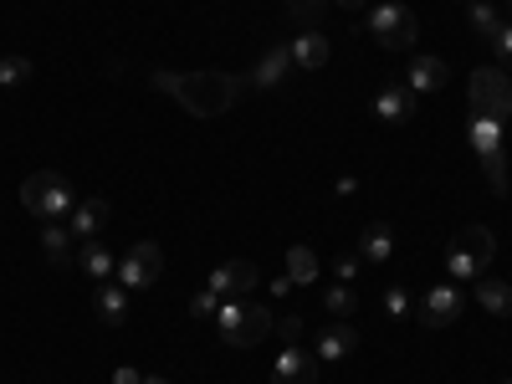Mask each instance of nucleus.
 <instances>
[{"instance_id": "obj_1", "label": "nucleus", "mask_w": 512, "mask_h": 384, "mask_svg": "<svg viewBox=\"0 0 512 384\" xmlns=\"http://www.w3.org/2000/svg\"><path fill=\"white\" fill-rule=\"evenodd\" d=\"M149 82H154L159 93L175 98L185 113H195V118L231 113L236 98H241V88H246V82L231 77V72H149Z\"/></svg>"}, {"instance_id": "obj_2", "label": "nucleus", "mask_w": 512, "mask_h": 384, "mask_svg": "<svg viewBox=\"0 0 512 384\" xmlns=\"http://www.w3.org/2000/svg\"><path fill=\"white\" fill-rule=\"evenodd\" d=\"M216 328L231 349H256L267 333H277V313L267 303H256V297H231L216 313Z\"/></svg>"}, {"instance_id": "obj_3", "label": "nucleus", "mask_w": 512, "mask_h": 384, "mask_svg": "<svg viewBox=\"0 0 512 384\" xmlns=\"http://www.w3.org/2000/svg\"><path fill=\"white\" fill-rule=\"evenodd\" d=\"M21 205L41 221H67L72 205H77V190L67 185V175H57V169H36V175L21 185Z\"/></svg>"}, {"instance_id": "obj_4", "label": "nucleus", "mask_w": 512, "mask_h": 384, "mask_svg": "<svg viewBox=\"0 0 512 384\" xmlns=\"http://www.w3.org/2000/svg\"><path fill=\"white\" fill-rule=\"evenodd\" d=\"M466 103H472V118L507 123V113H512V72L507 67H477L472 82H466Z\"/></svg>"}, {"instance_id": "obj_5", "label": "nucleus", "mask_w": 512, "mask_h": 384, "mask_svg": "<svg viewBox=\"0 0 512 384\" xmlns=\"http://www.w3.org/2000/svg\"><path fill=\"white\" fill-rule=\"evenodd\" d=\"M492 256H497V241L487 226H461L446 251V277H487Z\"/></svg>"}, {"instance_id": "obj_6", "label": "nucleus", "mask_w": 512, "mask_h": 384, "mask_svg": "<svg viewBox=\"0 0 512 384\" xmlns=\"http://www.w3.org/2000/svg\"><path fill=\"white\" fill-rule=\"evenodd\" d=\"M415 31H420V21H415L410 6H400V0H379V6L369 11V36L379 41L384 52H410Z\"/></svg>"}, {"instance_id": "obj_7", "label": "nucleus", "mask_w": 512, "mask_h": 384, "mask_svg": "<svg viewBox=\"0 0 512 384\" xmlns=\"http://www.w3.org/2000/svg\"><path fill=\"white\" fill-rule=\"evenodd\" d=\"M159 277H164V251H159V241H134V246L118 256V272H113V282L128 287V292H149Z\"/></svg>"}, {"instance_id": "obj_8", "label": "nucleus", "mask_w": 512, "mask_h": 384, "mask_svg": "<svg viewBox=\"0 0 512 384\" xmlns=\"http://www.w3.org/2000/svg\"><path fill=\"white\" fill-rule=\"evenodd\" d=\"M466 139H472V149L482 154V169H487L492 190L502 195V190H507V154H502V123H492V118H472V123H466Z\"/></svg>"}, {"instance_id": "obj_9", "label": "nucleus", "mask_w": 512, "mask_h": 384, "mask_svg": "<svg viewBox=\"0 0 512 384\" xmlns=\"http://www.w3.org/2000/svg\"><path fill=\"white\" fill-rule=\"evenodd\" d=\"M461 308H466L461 287H456V282H436L431 292L420 297V323H425V328H451V323L461 318Z\"/></svg>"}, {"instance_id": "obj_10", "label": "nucleus", "mask_w": 512, "mask_h": 384, "mask_svg": "<svg viewBox=\"0 0 512 384\" xmlns=\"http://www.w3.org/2000/svg\"><path fill=\"white\" fill-rule=\"evenodd\" d=\"M256 282H262V267L256 262H226V267H216L210 272V292L221 297V303H231V297H251L256 292Z\"/></svg>"}, {"instance_id": "obj_11", "label": "nucleus", "mask_w": 512, "mask_h": 384, "mask_svg": "<svg viewBox=\"0 0 512 384\" xmlns=\"http://www.w3.org/2000/svg\"><path fill=\"white\" fill-rule=\"evenodd\" d=\"M272 384H318V354H308L303 344H287L272 359Z\"/></svg>"}, {"instance_id": "obj_12", "label": "nucleus", "mask_w": 512, "mask_h": 384, "mask_svg": "<svg viewBox=\"0 0 512 384\" xmlns=\"http://www.w3.org/2000/svg\"><path fill=\"white\" fill-rule=\"evenodd\" d=\"M369 108H374V118H384V123H410V118L420 113V98L405 88V82H384Z\"/></svg>"}, {"instance_id": "obj_13", "label": "nucleus", "mask_w": 512, "mask_h": 384, "mask_svg": "<svg viewBox=\"0 0 512 384\" xmlns=\"http://www.w3.org/2000/svg\"><path fill=\"white\" fill-rule=\"evenodd\" d=\"M103 226H108V200H98V195H77L72 216H67V231H72L77 241H98Z\"/></svg>"}, {"instance_id": "obj_14", "label": "nucleus", "mask_w": 512, "mask_h": 384, "mask_svg": "<svg viewBox=\"0 0 512 384\" xmlns=\"http://www.w3.org/2000/svg\"><path fill=\"white\" fill-rule=\"evenodd\" d=\"M359 349V333L344 323V318H333L323 333H318V344H313V354H318V364H338V359H349Z\"/></svg>"}, {"instance_id": "obj_15", "label": "nucleus", "mask_w": 512, "mask_h": 384, "mask_svg": "<svg viewBox=\"0 0 512 384\" xmlns=\"http://www.w3.org/2000/svg\"><path fill=\"white\" fill-rule=\"evenodd\" d=\"M451 82V67L441 62V57H415L410 67H405V88L415 93V98H425V93H441Z\"/></svg>"}, {"instance_id": "obj_16", "label": "nucleus", "mask_w": 512, "mask_h": 384, "mask_svg": "<svg viewBox=\"0 0 512 384\" xmlns=\"http://www.w3.org/2000/svg\"><path fill=\"white\" fill-rule=\"evenodd\" d=\"M328 52H333V47H328L323 31H297V36L287 41V57H292L297 72H318V67L328 62Z\"/></svg>"}, {"instance_id": "obj_17", "label": "nucleus", "mask_w": 512, "mask_h": 384, "mask_svg": "<svg viewBox=\"0 0 512 384\" xmlns=\"http://www.w3.org/2000/svg\"><path fill=\"white\" fill-rule=\"evenodd\" d=\"M292 72H297V67H292L287 47H267V52H262V62H256V67L246 72V82H251V88H282V82H287Z\"/></svg>"}, {"instance_id": "obj_18", "label": "nucleus", "mask_w": 512, "mask_h": 384, "mask_svg": "<svg viewBox=\"0 0 512 384\" xmlns=\"http://www.w3.org/2000/svg\"><path fill=\"white\" fill-rule=\"evenodd\" d=\"M395 256V231L384 226V221H374L364 236H359V262H369V267H384Z\"/></svg>"}, {"instance_id": "obj_19", "label": "nucleus", "mask_w": 512, "mask_h": 384, "mask_svg": "<svg viewBox=\"0 0 512 384\" xmlns=\"http://www.w3.org/2000/svg\"><path fill=\"white\" fill-rule=\"evenodd\" d=\"M93 308H98V318H103L108 328H118V323L128 318V287L98 282V287H93Z\"/></svg>"}, {"instance_id": "obj_20", "label": "nucleus", "mask_w": 512, "mask_h": 384, "mask_svg": "<svg viewBox=\"0 0 512 384\" xmlns=\"http://www.w3.org/2000/svg\"><path fill=\"white\" fill-rule=\"evenodd\" d=\"M72 231H67V221H47L41 226V256H47L52 267H67L72 262Z\"/></svg>"}, {"instance_id": "obj_21", "label": "nucleus", "mask_w": 512, "mask_h": 384, "mask_svg": "<svg viewBox=\"0 0 512 384\" xmlns=\"http://www.w3.org/2000/svg\"><path fill=\"white\" fill-rule=\"evenodd\" d=\"M477 303H482L492 318H512V282H502V277H477Z\"/></svg>"}, {"instance_id": "obj_22", "label": "nucleus", "mask_w": 512, "mask_h": 384, "mask_svg": "<svg viewBox=\"0 0 512 384\" xmlns=\"http://www.w3.org/2000/svg\"><path fill=\"white\" fill-rule=\"evenodd\" d=\"M77 262H82V272H88L93 282H113V272H118V256H113L103 241H82Z\"/></svg>"}, {"instance_id": "obj_23", "label": "nucleus", "mask_w": 512, "mask_h": 384, "mask_svg": "<svg viewBox=\"0 0 512 384\" xmlns=\"http://www.w3.org/2000/svg\"><path fill=\"white\" fill-rule=\"evenodd\" d=\"M287 277L303 287V282H318V251L313 246H287Z\"/></svg>"}, {"instance_id": "obj_24", "label": "nucleus", "mask_w": 512, "mask_h": 384, "mask_svg": "<svg viewBox=\"0 0 512 384\" xmlns=\"http://www.w3.org/2000/svg\"><path fill=\"white\" fill-rule=\"evenodd\" d=\"M466 26H472L482 41H492V31L502 26V11L492 6V0H472V6H466Z\"/></svg>"}, {"instance_id": "obj_25", "label": "nucleus", "mask_w": 512, "mask_h": 384, "mask_svg": "<svg viewBox=\"0 0 512 384\" xmlns=\"http://www.w3.org/2000/svg\"><path fill=\"white\" fill-rule=\"evenodd\" d=\"M379 308H384V318L405 323V318H415V297H410L400 282H390V287H384V297H379Z\"/></svg>"}, {"instance_id": "obj_26", "label": "nucleus", "mask_w": 512, "mask_h": 384, "mask_svg": "<svg viewBox=\"0 0 512 384\" xmlns=\"http://www.w3.org/2000/svg\"><path fill=\"white\" fill-rule=\"evenodd\" d=\"M323 308H328L333 318H344V323H349V318L359 313V297H354V287H349V282H333V287H328V297H323Z\"/></svg>"}, {"instance_id": "obj_27", "label": "nucleus", "mask_w": 512, "mask_h": 384, "mask_svg": "<svg viewBox=\"0 0 512 384\" xmlns=\"http://www.w3.org/2000/svg\"><path fill=\"white\" fill-rule=\"evenodd\" d=\"M31 82V57H0V88H21Z\"/></svg>"}, {"instance_id": "obj_28", "label": "nucleus", "mask_w": 512, "mask_h": 384, "mask_svg": "<svg viewBox=\"0 0 512 384\" xmlns=\"http://www.w3.org/2000/svg\"><path fill=\"white\" fill-rule=\"evenodd\" d=\"M323 6H328V0H287V11H292L297 21H303L308 31L318 26V16H323Z\"/></svg>"}, {"instance_id": "obj_29", "label": "nucleus", "mask_w": 512, "mask_h": 384, "mask_svg": "<svg viewBox=\"0 0 512 384\" xmlns=\"http://www.w3.org/2000/svg\"><path fill=\"white\" fill-rule=\"evenodd\" d=\"M492 52H497V62L512 72V21H502V26L492 31Z\"/></svg>"}, {"instance_id": "obj_30", "label": "nucleus", "mask_w": 512, "mask_h": 384, "mask_svg": "<svg viewBox=\"0 0 512 384\" xmlns=\"http://www.w3.org/2000/svg\"><path fill=\"white\" fill-rule=\"evenodd\" d=\"M190 313H195V318H216V313H221V297L205 287V292L195 297V303H190Z\"/></svg>"}, {"instance_id": "obj_31", "label": "nucleus", "mask_w": 512, "mask_h": 384, "mask_svg": "<svg viewBox=\"0 0 512 384\" xmlns=\"http://www.w3.org/2000/svg\"><path fill=\"white\" fill-rule=\"evenodd\" d=\"M333 272H338V282H354V272H359V251H338Z\"/></svg>"}, {"instance_id": "obj_32", "label": "nucleus", "mask_w": 512, "mask_h": 384, "mask_svg": "<svg viewBox=\"0 0 512 384\" xmlns=\"http://www.w3.org/2000/svg\"><path fill=\"white\" fill-rule=\"evenodd\" d=\"M277 333L287 344H303V318H277Z\"/></svg>"}, {"instance_id": "obj_33", "label": "nucleus", "mask_w": 512, "mask_h": 384, "mask_svg": "<svg viewBox=\"0 0 512 384\" xmlns=\"http://www.w3.org/2000/svg\"><path fill=\"white\" fill-rule=\"evenodd\" d=\"M113 384H144V379H139L134 369H118V374H113Z\"/></svg>"}, {"instance_id": "obj_34", "label": "nucleus", "mask_w": 512, "mask_h": 384, "mask_svg": "<svg viewBox=\"0 0 512 384\" xmlns=\"http://www.w3.org/2000/svg\"><path fill=\"white\" fill-rule=\"evenodd\" d=\"M338 6H349V11H354V6H364V0H338Z\"/></svg>"}, {"instance_id": "obj_35", "label": "nucleus", "mask_w": 512, "mask_h": 384, "mask_svg": "<svg viewBox=\"0 0 512 384\" xmlns=\"http://www.w3.org/2000/svg\"><path fill=\"white\" fill-rule=\"evenodd\" d=\"M144 384H169V379H144Z\"/></svg>"}, {"instance_id": "obj_36", "label": "nucleus", "mask_w": 512, "mask_h": 384, "mask_svg": "<svg viewBox=\"0 0 512 384\" xmlns=\"http://www.w3.org/2000/svg\"><path fill=\"white\" fill-rule=\"evenodd\" d=\"M507 384H512V379H507Z\"/></svg>"}]
</instances>
